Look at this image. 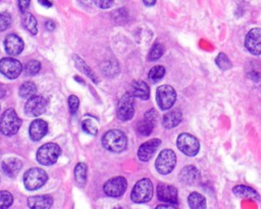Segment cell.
<instances>
[{
    "instance_id": "obj_4",
    "label": "cell",
    "mask_w": 261,
    "mask_h": 209,
    "mask_svg": "<svg viewBox=\"0 0 261 209\" xmlns=\"http://www.w3.org/2000/svg\"><path fill=\"white\" fill-rule=\"evenodd\" d=\"M153 196V185L149 178L140 179L133 188L130 198L135 203H145Z\"/></svg>"
},
{
    "instance_id": "obj_37",
    "label": "cell",
    "mask_w": 261,
    "mask_h": 209,
    "mask_svg": "<svg viewBox=\"0 0 261 209\" xmlns=\"http://www.w3.org/2000/svg\"><path fill=\"white\" fill-rule=\"evenodd\" d=\"M79 105H80L79 98L76 96H74V95L69 96V98H68V106H69V111H70L71 114H74L77 111Z\"/></svg>"
},
{
    "instance_id": "obj_21",
    "label": "cell",
    "mask_w": 261,
    "mask_h": 209,
    "mask_svg": "<svg viewBox=\"0 0 261 209\" xmlns=\"http://www.w3.org/2000/svg\"><path fill=\"white\" fill-rule=\"evenodd\" d=\"M134 97L147 100L150 97V88L143 81H135L130 85V92Z\"/></svg>"
},
{
    "instance_id": "obj_1",
    "label": "cell",
    "mask_w": 261,
    "mask_h": 209,
    "mask_svg": "<svg viewBox=\"0 0 261 209\" xmlns=\"http://www.w3.org/2000/svg\"><path fill=\"white\" fill-rule=\"evenodd\" d=\"M102 144L105 149L114 153L122 152L127 145L125 134L119 129H111L104 134Z\"/></svg>"
},
{
    "instance_id": "obj_3",
    "label": "cell",
    "mask_w": 261,
    "mask_h": 209,
    "mask_svg": "<svg viewBox=\"0 0 261 209\" xmlns=\"http://www.w3.org/2000/svg\"><path fill=\"white\" fill-rule=\"evenodd\" d=\"M61 154L60 147L55 143H47L42 145L37 151V160L42 165L54 164Z\"/></svg>"
},
{
    "instance_id": "obj_14",
    "label": "cell",
    "mask_w": 261,
    "mask_h": 209,
    "mask_svg": "<svg viewBox=\"0 0 261 209\" xmlns=\"http://www.w3.org/2000/svg\"><path fill=\"white\" fill-rule=\"evenodd\" d=\"M157 197L163 203H168L172 205H177L178 198H177V190L175 187L160 184L157 187Z\"/></svg>"
},
{
    "instance_id": "obj_19",
    "label": "cell",
    "mask_w": 261,
    "mask_h": 209,
    "mask_svg": "<svg viewBox=\"0 0 261 209\" xmlns=\"http://www.w3.org/2000/svg\"><path fill=\"white\" fill-rule=\"evenodd\" d=\"M2 171L9 177L16 176L22 168V163L17 158H6L1 163Z\"/></svg>"
},
{
    "instance_id": "obj_15",
    "label": "cell",
    "mask_w": 261,
    "mask_h": 209,
    "mask_svg": "<svg viewBox=\"0 0 261 209\" xmlns=\"http://www.w3.org/2000/svg\"><path fill=\"white\" fill-rule=\"evenodd\" d=\"M161 141L159 139H151L143 143L138 150V157L141 161H148L152 158L158 147L160 146Z\"/></svg>"
},
{
    "instance_id": "obj_5",
    "label": "cell",
    "mask_w": 261,
    "mask_h": 209,
    "mask_svg": "<svg viewBox=\"0 0 261 209\" xmlns=\"http://www.w3.org/2000/svg\"><path fill=\"white\" fill-rule=\"evenodd\" d=\"M48 179V175L45 170L34 167L29 169L23 175V185L27 190L34 191L40 189L45 185Z\"/></svg>"
},
{
    "instance_id": "obj_13",
    "label": "cell",
    "mask_w": 261,
    "mask_h": 209,
    "mask_svg": "<svg viewBox=\"0 0 261 209\" xmlns=\"http://www.w3.org/2000/svg\"><path fill=\"white\" fill-rule=\"evenodd\" d=\"M245 47L253 55L261 54V29L254 28L248 32L245 38Z\"/></svg>"
},
{
    "instance_id": "obj_18",
    "label": "cell",
    "mask_w": 261,
    "mask_h": 209,
    "mask_svg": "<svg viewBox=\"0 0 261 209\" xmlns=\"http://www.w3.org/2000/svg\"><path fill=\"white\" fill-rule=\"evenodd\" d=\"M200 172L194 165L185 166L179 172V179L186 185H196L200 181Z\"/></svg>"
},
{
    "instance_id": "obj_11",
    "label": "cell",
    "mask_w": 261,
    "mask_h": 209,
    "mask_svg": "<svg viewBox=\"0 0 261 209\" xmlns=\"http://www.w3.org/2000/svg\"><path fill=\"white\" fill-rule=\"evenodd\" d=\"M127 188L126 179L122 176H116L108 179L103 187L104 193L109 197H119L121 196Z\"/></svg>"
},
{
    "instance_id": "obj_7",
    "label": "cell",
    "mask_w": 261,
    "mask_h": 209,
    "mask_svg": "<svg viewBox=\"0 0 261 209\" xmlns=\"http://www.w3.org/2000/svg\"><path fill=\"white\" fill-rule=\"evenodd\" d=\"M176 146L187 156H195L200 149L199 141L191 134L182 133L176 139Z\"/></svg>"
},
{
    "instance_id": "obj_29",
    "label": "cell",
    "mask_w": 261,
    "mask_h": 209,
    "mask_svg": "<svg viewBox=\"0 0 261 209\" xmlns=\"http://www.w3.org/2000/svg\"><path fill=\"white\" fill-rule=\"evenodd\" d=\"M37 91V87L32 82H24L19 87V96L22 98H30L33 95H35Z\"/></svg>"
},
{
    "instance_id": "obj_41",
    "label": "cell",
    "mask_w": 261,
    "mask_h": 209,
    "mask_svg": "<svg viewBox=\"0 0 261 209\" xmlns=\"http://www.w3.org/2000/svg\"><path fill=\"white\" fill-rule=\"evenodd\" d=\"M39 3L42 4L45 7H51L52 6V2L49 0H39Z\"/></svg>"
},
{
    "instance_id": "obj_36",
    "label": "cell",
    "mask_w": 261,
    "mask_h": 209,
    "mask_svg": "<svg viewBox=\"0 0 261 209\" xmlns=\"http://www.w3.org/2000/svg\"><path fill=\"white\" fill-rule=\"evenodd\" d=\"M11 22V17L10 14L7 12H1L0 13V32L5 31L8 29Z\"/></svg>"
},
{
    "instance_id": "obj_38",
    "label": "cell",
    "mask_w": 261,
    "mask_h": 209,
    "mask_svg": "<svg viewBox=\"0 0 261 209\" xmlns=\"http://www.w3.org/2000/svg\"><path fill=\"white\" fill-rule=\"evenodd\" d=\"M93 2L99 8L103 9H107L113 5V0H93Z\"/></svg>"
},
{
    "instance_id": "obj_33",
    "label": "cell",
    "mask_w": 261,
    "mask_h": 209,
    "mask_svg": "<svg viewBox=\"0 0 261 209\" xmlns=\"http://www.w3.org/2000/svg\"><path fill=\"white\" fill-rule=\"evenodd\" d=\"M41 69V63L37 60L29 61L24 66V73L27 75H35Z\"/></svg>"
},
{
    "instance_id": "obj_44",
    "label": "cell",
    "mask_w": 261,
    "mask_h": 209,
    "mask_svg": "<svg viewBox=\"0 0 261 209\" xmlns=\"http://www.w3.org/2000/svg\"><path fill=\"white\" fill-rule=\"evenodd\" d=\"M5 93H6V90H5V87L3 85L0 84V98L4 97L5 96Z\"/></svg>"
},
{
    "instance_id": "obj_22",
    "label": "cell",
    "mask_w": 261,
    "mask_h": 209,
    "mask_svg": "<svg viewBox=\"0 0 261 209\" xmlns=\"http://www.w3.org/2000/svg\"><path fill=\"white\" fill-rule=\"evenodd\" d=\"M233 194L237 197L240 198H245V199H250V200H256L258 201L260 199L259 194L251 187L248 186H244V185H238L236 187H233L232 189Z\"/></svg>"
},
{
    "instance_id": "obj_40",
    "label": "cell",
    "mask_w": 261,
    "mask_h": 209,
    "mask_svg": "<svg viewBox=\"0 0 261 209\" xmlns=\"http://www.w3.org/2000/svg\"><path fill=\"white\" fill-rule=\"evenodd\" d=\"M45 25H46V28H47L49 31H53L54 28H55V24H54V22H53L52 20H47L46 23H45Z\"/></svg>"
},
{
    "instance_id": "obj_35",
    "label": "cell",
    "mask_w": 261,
    "mask_h": 209,
    "mask_svg": "<svg viewBox=\"0 0 261 209\" xmlns=\"http://www.w3.org/2000/svg\"><path fill=\"white\" fill-rule=\"evenodd\" d=\"M13 202L12 195L7 191H0V208H8Z\"/></svg>"
},
{
    "instance_id": "obj_12",
    "label": "cell",
    "mask_w": 261,
    "mask_h": 209,
    "mask_svg": "<svg viewBox=\"0 0 261 209\" xmlns=\"http://www.w3.org/2000/svg\"><path fill=\"white\" fill-rule=\"evenodd\" d=\"M47 108V100L39 95H33L28 98L24 105L25 114L29 116H39L45 112Z\"/></svg>"
},
{
    "instance_id": "obj_34",
    "label": "cell",
    "mask_w": 261,
    "mask_h": 209,
    "mask_svg": "<svg viewBox=\"0 0 261 209\" xmlns=\"http://www.w3.org/2000/svg\"><path fill=\"white\" fill-rule=\"evenodd\" d=\"M163 52H164V47L161 44H155L149 52L148 59L151 60V61L157 60L163 55Z\"/></svg>"
},
{
    "instance_id": "obj_20",
    "label": "cell",
    "mask_w": 261,
    "mask_h": 209,
    "mask_svg": "<svg viewBox=\"0 0 261 209\" xmlns=\"http://www.w3.org/2000/svg\"><path fill=\"white\" fill-rule=\"evenodd\" d=\"M52 204L53 199L49 195H39L28 198V206L32 209H48Z\"/></svg>"
},
{
    "instance_id": "obj_24",
    "label": "cell",
    "mask_w": 261,
    "mask_h": 209,
    "mask_svg": "<svg viewBox=\"0 0 261 209\" xmlns=\"http://www.w3.org/2000/svg\"><path fill=\"white\" fill-rule=\"evenodd\" d=\"M189 206L193 209H203L206 208V199L203 195L197 192H193L188 197Z\"/></svg>"
},
{
    "instance_id": "obj_23",
    "label": "cell",
    "mask_w": 261,
    "mask_h": 209,
    "mask_svg": "<svg viewBox=\"0 0 261 209\" xmlns=\"http://www.w3.org/2000/svg\"><path fill=\"white\" fill-rule=\"evenodd\" d=\"M181 118H182L181 112L177 109H174L164 114L162 118V124L165 128H172V127H175L181 121Z\"/></svg>"
},
{
    "instance_id": "obj_32",
    "label": "cell",
    "mask_w": 261,
    "mask_h": 209,
    "mask_svg": "<svg viewBox=\"0 0 261 209\" xmlns=\"http://www.w3.org/2000/svg\"><path fill=\"white\" fill-rule=\"evenodd\" d=\"M82 127H83L84 132H86V133L89 134V135L95 136V135H97V133H98V126H97V124H96L92 119H90V118H86V119L83 120V122H82Z\"/></svg>"
},
{
    "instance_id": "obj_2",
    "label": "cell",
    "mask_w": 261,
    "mask_h": 209,
    "mask_svg": "<svg viewBox=\"0 0 261 209\" xmlns=\"http://www.w3.org/2000/svg\"><path fill=\"white\" fill-rule=\"evenodd\" d=\"M21 124V120L13 108L4 111L0 118V132L7 137L15 135Z\"/></svg>"
},
{
    "instance_id": "obj_43",
    "label": "cell",
    "mask_w": 261,
    "mask_h": 209,
    "mask_svg": "<svg viewBox=\"0 0 261 209\" xmlns=\"http://www.w3.org/2000/svg\"><path fill=\"white\" fill-rule=\"evenodd\" d=\"M156 208H157V209H159V208H173V205H172V204H168V203H166V204L158 205Z\"/></svg>"
},
{
    "instance_id": "obj_28",
    "label": "cell",
    "mask_w": 261,
    "mask_h": 209,
    "mask_svg": "<svg viewBox=\"0 0 261 209\" xmlns=\"http://www.w3.org/2000/svg\"><path fill=\"white\" fill-rule=\"evenodd\" d=\"M74 177L80 186H84L87 181V165L83 162L76 164L74 169Z\"/></svg>"
},
{
    "instance_id": "obj_30",
    "label": "cell",
    "mask_w": 261,
    "mask_h": 209,
    "mask_svg": "<svg viewBox=\"0 0 261 209\" xmlns=\"http://www.w3.org/2000/svg\"><path fill=\"white\" fill-rule=\"evenodd\" d=\"M215 63H216V65H217L220 69H222V70H228V69L231 68V62H230V60H229L228 57H227L224 53H222V52H220V53L216 56V58H215Z\"/></svg>"
},
{
    "instance_id": "obj_8",
    "label": "cell",
    "mask_w": 261,
    "mask_h": 209,
    "mask_svg": "<svg viewBox=\"0 0 261 209\" xmlns=\"http://www.w3.org/2000/svg\"><path fill=\"white\" fill-rule=\"evenodd\" d=\"M156 100L160 109H170L176 100L175 90L169 85H163L158 87L156 90Z\"/></svg>"
},
{
    "instance_id": "obj_25",
    "label": "cell",
    "mask_w": 261,
    "mask_h": 209,
    "mask_svg": "<svg viewBox=\"0 0 261 209\" xmlns=\"http://www.w3.org/2000/svg\"><path fill=\"white\" fill-rule=\"evenodd\" d=\"M73 61H74V63H75V65H76V67H77L82 72H84L87 76H89L93 82H95V83H98V82H99L97 75L92 71V69L84 62V60H83L80 56L73 55Z\"/></svg>"
},
{
    "instance_id": "obj_42",
    "label": "cell",
    "mask_w": 261,
    "mask_h": 209,
    "mask_svg": "<svg viewBox=\"0 0 261 209\" xmlns=\"http://www.w3.org/2000/svg\"><path fill=\"white\" fill-rule=\"evenodd\" d=\"M146 6H153L156 3V0H143Z\"/></svg>"
},
{
    "instance_id": "obj_16",
    "label": "cell",
    "mask_w": 261,
    "mask_h": 209,
    "mask_svg": "<svg viewBox=\"0 0 261 209\" xmlns=\"http://www.w3.org/2000/svg\"><path fill=\"white\" fill-rule=\"evenodd\" d=\"M23 41L17 35L10 34L4 40V48L9 55H18L23 50Z\"/></svg>"
},
{
    "instance_id": "obj_39",
    "label": "cell",
    "mask_w": 261,
    "mask_h": 209,
    "mask_svg": "<svg viewBox=\"0 0 261 209\" xmlns=\"http://www.w3.org/2000/svg\"><path fill=\"white\" fill-rule=\"evenodd\" d=\"M30 1H31V0H18V7H19V10H20L22 13L25 12L27 9L29 8Z\"/></svg>"
},
{
    "instance_id": "obj_10",
    "label": "cell",
    "mask_w": 261,
    "mask_h": 209,
    "mask_svg": "<svg viewBox=\"0 0 261 209\" xmlns=\"http://www.w3.org/2000/svg\"><path fill=\"white\" fill-rule=\"evenodd\" d=\"M22 71L21 63L12 57H4L0 60V72L10 79H16Z\"/></svg>"
},
{
    "instance_id": "obj_9",
    "label": "cell",
    "mask_w": 261,
    "mask_h": 209,
    "mask_svg": "<svg viewBox=\"0 0 261 209\" xmlns=\"http://www.w3.org/2000/svg\"><path fill=\"white\" fill-rule=\"evenodd\" d=\"M135 113L134 96L130 93H125L118 101L117 117L121 121H126L133 118Z\"/></svg>"
},
{
    "instance_id": "obj_31",
    "label": "cell",
    "mask_w": 261,
    "mask_h": 209,
    "mask_svg": "<svg viewBox=\"0 0 261 209\" xmlns=\"http://www.w3.org/2000/svg\"><path fill=\"white\" fill-rule=\"evenodd\" d=\"M164 74H165V68L162 65H156L150 69L148 73V77L152 82H157L161 80L164 76Z\"/></svg>"
},
{
    "instance_id": "obj_17",
    "label": "cell",
    "mask_w": 261,
    "mask_h": 209,
    "mask_svg": "<svg viewBox=\"0 0 261 209\" xmlns=\"http://www.w3.org/2000/svg\"><path fill=\"white\" fill-rule=\"evenodd\" d=\"M48 133V123L43 119H35L29 127V134L33 141L38 142L42 140Z\"/></svg>"
},
{
    "instance_id": "obj_27",
    "label": "cell",
    "mask_w": 261,
    "mask_h": 209,
    "mask_svg": "<svg viewBox=\"0 0 261 209\" xmlns=\"http://www.w3.org/2000/svg\"><path fill=\"white\" fill-rule=\"evenodd\" d=\"M154 123L155 121L145 117L144 120L140 121L137 125V132L142 135V136H149L152 132H153V128H154Z\"/></svg>"
},
{
    "instance_id": "obj_6",
    "label": "cell",
    "mask_w": 261,
    "mask_h": 209,
    "mask_svg": "<svg viewBox=\"0 0 261 209\" xmlns=\"http://www.w3.org/2000/svg\"><path fill=\"white\" fill-rule=\"evenodd\" d=\"M175 164H176V156L171 149L162 150L155 161L156 170L160 174L170 173L174 169Z\"/></svg>"
},
{
    "instance_id": "obj_26",
    "label": "cell",
    "mask_w": 261,
    "mask_h": 209,
    "mask_svg": "<svg viewBox=\"0 0 261 209\" xmlns=\"http://www.w3.org/2000/svg\"><path fill=\"white\" fill-rule=\"evenodd\" d=\"M22 25L32 35H36L38 33L36 18L34 17L33 14H31V13H29L27 11L22 13Z\"/></svg>"
}]
</instances>
